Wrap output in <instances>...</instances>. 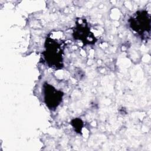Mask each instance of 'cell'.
<instances>
[{"label": "cell", "mask_w": 151, "mask_h": 151, "mask_svg": "<svg viewBox=\"0 0 151 151\" xmlns=\"http://www.w3.org/2000/svg\"><path fill=\"white\" fill-rule=\"evenodd\" d=\"M130 21V26L134 31L139 34L149 32L150 20V16L146 11H142L136 13Z\"/></svg>", "instance_id": "6da1fadb"}, {"label": "cell", "mask_w": 151, "mask_h": 151, "mask_svg": "<svg viewBox=\"0 0 151 151\" xmlns=\"http://www.w3.org/2000/svg\"><path fill=\"white\" fill-rule=\"evenodd\" d=\"M44 100L47 106L50 109L55 108L62 100V92L48 84L44 85Z\"/></svg>", "instance_id": "7a4b0ae2"}, {"label": "cell", "mask_w": 151, "mask_h": 151, "mask_svg": "<svg viewBox=\"0 0 151 151\" xmlns=\"http://www.w3.org/2000/svg\"><path fill=\"white\" fill-rule=\"evenodd\" d=\"M74 33L76 35V36H75V37H77L76 38L81 40H83V38H84V42H88V37L90 35L91 32L88 31V28L83 26H79L77 28L76 31Z\"/></svg>", "instance_id": "3957f363"}]
</instances>
